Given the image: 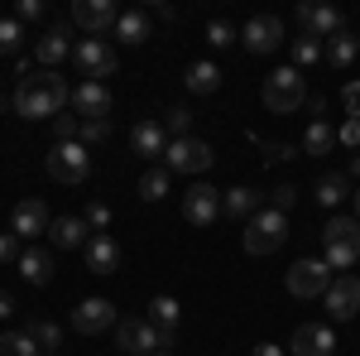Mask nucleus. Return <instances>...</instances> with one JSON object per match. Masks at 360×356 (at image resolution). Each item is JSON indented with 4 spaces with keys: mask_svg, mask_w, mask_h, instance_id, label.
I'll return each mask as SVG.
<instances>
[{
    "mask_svg": "<svg viewBox=\"0 0 360 356\" xmlns=\"http://www.w3.org/2000/svg\"><path fill=\"white\" fill-rule=\"evenodd\" d=\"M63 106H72V87L63 82L58 73H34L15 87V111L25 121H49V116H63Z\"/></svg>",
    "mask_w": 360,
    "mask_h": 356,
    "instance_id": "1",
    "label": "nucleus"
},
{
    "mask_svg": "<svg viewBox=\"0 0 360 356\" xmlns=\"http://www.w3.org/2000/svg\"><path fill=\"white\" fill-rule=\"evenodd\" d=\"M356 260H360V221L341 212L322 226V265L327 270H351Z\"/></svg>",
    "mask_w": 360,
    "mask_h": 356,
    "instance_id": "2",
    "label": "nucleus"
},
{
    "mask_svg": "<svg viewBox=\"0 0 360 356\" xmlns=\"http://www.w3.org/2000/svg\"><path fill=\"white\" fill-rule=\"evenodd\" d=\"M240 241H245V255H274V250L288 241V221H283L278 207H259V212L245 221Z\"/></svg>",
    "mask_w": 360,
    "mask_h": 356,
    "instance_id": "3",
    "label": "nucleus"
},
{
    "mask_svg": "<svg viewBox=\"0 0 360 356\" xmlns=\"http://www.w3.org/2000/svg\"><path fill=\"white\" fill-rule=\"evenodd\" d=\"M259 97H264V106L274 111V116H293V111L307 102V82H303V73H298V68H278V73L264 78Z\"/></svg>",
    "mask_w": 360,
    "mask_h": 356,
    "instance_id": "4",
    "label": "nucleus"
},
{
    "mask_svg": "<svg viewBox=\"0 0 360 356\" xmlns=\"http://www.w3.org/2000/svg\"><path fill=\"white\" fill-rule=\"evenodd\" d=\"M115 337H120L125 356H159L164 347H173V332L154 328L149 318H120L115 323Z\"/></svg>",
    "mask_w": 360,
    "mask_h": 356,
    "instance_id": "5",
    "label": "nucleus"
},
{
    "mask_svg": "<svg viewBox=\"0 0 360 356\" xmlns=\"http://www.w3.org/2000/svg\"><path fill=\"white\" fill-rule=\"evenodd\" d=\"M212 145L197 135H183V140H168V154H164V168L168 173H207L212 168Z\"/></svg>",
    "mask_w": 360,
    "mask_h": 356,
    "instance_id": "6",
    "label": "nucleus"
},
{
    "mask_svg": "<svg viewBox=\"0 0 360 356\" xmlns=\"http://www.w3.org/2000/svg\"><path fill=\"white\" fill-rule=\"evenodd\" d=\"M86 173H91V149L82 140L49 149V178H58V183H86Z\"/></svg>",
    "mask_w": 360,
    "mask_h": 356,
    "instance_id": "7",
    "label": "nucleus"
},
{
    "mask_svg": "<svg viewBox=\"0 0 360 356\" xmlns=\"http://www.w3.org/2000/svg\"><path fill=\"white\" fill-rule=\"evenodd\" d=\"M72 63L82 68L86 82H101V78L115 73V49L106 39H77V44H72Z\"/></svg>",
    "mask_w": 360,
    "mask_h": 356,
    "instance_id": "8",
    "label": "nucleus"
},
{
    "mask_svg": "<svg viewBox=\"0 0 360 356\" xmlns=\"http://www.w3.org/2000/svg\"><path fill=\"white\" fill-rule=\"evenodd\" d=\"M322 303H327V318L332 323H351L360 313V279L356 274H336L332 289L322 294Z\"/></svg>",
    "mask_w": 360,
    "mask_h": 356,
    "instance_id": "9",
    "label": "nucleus"
},
{
    "mask_svg": "<svg viewBox=\"0 0 360 356\" xmlns=\"http://www.w3.org/2000/svg\"><path fill=\"white\" fill-rule=\"evenodd\" d=\"M327 289H332V270L322 260H298L288 270V294L293 299H322Z\"/></svg>",
    "mask_w": 360,
    "mask_h": 356,
    "instance_id": "10",
    "label": "nucleus"
},
{
    "mask_svg": "<svg viewBox=\"0 0 360 356\" xmlns=\"http://www.w3.org/2000/svg\"><path fill=\"white\" fill-rule=\"evenodd\" d=\"M217 217H221V192L212 183H193L183 192V221L188 226H212Z\"/></svg>",
    "mask_w": 360,
    "mask_h": 356,
    "instance_id": "11",
    "label": "nucleus"
},
{
    "mask_svg": "<svg viewBox=\"0 0 360 356\" xmlns=\"http://www.w3.org/2000/svg\"><path fill=\"white\" fill-rule=\"evenodd\" d=\"M298 29L327 44V39L341 34V10H336V5H312V0H303V5H298Z\"/></svg>",
    "mask_w": 360,
    "mask_h": 356,
    "instance_id": "12",
    "label": "nucleus"
},
{
    "mask_svg": "<svg viewBox=\"0 0 360 356\" xmlns=\"http://www.w3.org/2000/svg\"><path fill=\"white\" fill-rule=\"evenodd\" d=\"M240 39H245L250 54H274L278 44H283V20L278 15H255V20H245Z\"/></svg>",
    "mask_w": 360,
    "mask_h": 356,
    "instance_id": "13",
    "label": "nucleus"
},
{
    "mask_svg": "<svg viewBox=\"0 0 360 356\" xmlns=\"http://www.w3.org/2000/svg\"><path fill=\"white\" fill-rule=\"evenodd\" d=\"M115 323H120V318H115L111 299H82L77 308H72V328L82 332V337H96V332L115 328Z\"/></svg>",
    "mask_w": 360,
    "mask_h": 356,
    "instance_id": "14",
    "label": "nucleus"
},
{
    "mask_svg": "<svg viewBox=\"0 0 360 356\" xmlns=\"http://www.w3.org/2000/svg\"><path fill=\"white\" fill-rule=\"evenodd\" d=\"M53 226V217H49V207L39 202V197H25V202H15V217H10V231L20 236V241H29V236H44Z\"/></svg>",
    "mask_w": 360,
    "mask_h": 356,
    "instance_id": "15",
    "label": "nucleus"
},
{
    "mask_svg": "<svg viewBox=\"0 0 360 356\" xmlns=\"http://www.w3.org/2000/svg\"><path fill=\"white\" fill-rule=\"evenodd\" d=\"M115 20H120V10H115L111 0H77V5H72V25L86 29L91 39H96L101 29H115Z\"/></svg>",
    "mask_w": 360,
    "mask_h": 356,
    "instance_id": "16",
    "label": "nucleus"
},
{
    "mask_svg": "<svg viewBox=\"0 0 360 356\" xmlns=\"http://www.w3.org/2000/svg\"><path fill=\"white\" fill-rule=\"evenodd\" d=\"M72 111H77L82 121H106V116H111V92L101 82H77L72 87Z\"/></svg>",
    "mask_w": 360,
    "mask_h": 356,
    "instance_id": "17",
    "label": "nucleus"
},
{
    "mask_svg": "<svg viewBox=\"0 0 360 356\" xmlns=\"http://www.w3.org/2000/svg\"><path fill=\"white\" fill-rule=\"evenodd\" d=\"M86 255V270L91 274H115L120 270V246H115V236H106V231H91V241L82 246Z\"/></svg>",
    "mask_w": 360,
    "mask_h": 356,
    "instance_id": "18",
    "label": "nucleus"
},
{
    "mask_svg": "<svg viewBox=\"0 0 360 356\" xmlns=\"http://www.w3.org/2000/svg\"><path fill=\"white\" fill-rule=\"evenodd\" d=\"M288 352H293V356H332L336 352V337H332V328H322V323H303V328L293 332Z\"/></svg>",
    "mask_w": 360,
    "mask_h": 356,
    "instance_id": "19",
    "label": "nucleus"
},
{
    "mask_svg": "<svg viewBox=\"0 0 360 356\" xmlns=\"http://www.w3.org/2000/svg\"><path fill=\"white\" fill-rule=\"evenodd\" d=\"M130 149H135L139 159H164L168 154V130L159 121H139L135 130H130Z\"/></svg>",
    "mask_w": 360,
    "mask_h": 356,
    "instance_id": "20",
    "label": "nucleus"
},
{
    "mask_svg": "<svg viewBox=\"0 0 360 356\" xmlns=\"http://www.w3.org/2000/svg\"><path fill=\"white\" fill-rule=\"evenodd\" d=\"M72 34H68V25H53L49 34H39V44H34V58L39 63H49V73H58V63L72 54V44H68Z\"/></svg>",
    "mask_w": 360,
    "mask_h": 356,
    "instance_id": "21",
    "label": "nucleus"
},
{
    "mask_svg": "<svg viewBox=\"0 0 360 356\" xmlns=\"http://www.w3.org/2000/svg\"><path fill=\"white\" fill-rule=\"evenodd\" d=\"M255 212H259V192H255V188H226L221 192V217L250 221Z\"/></svg>",
    "mask_w": 360,
    "mask_h": 356,
    "instance_id": "22",
    "label": "nucleus"
},
{
    "mask_svg": "<svg viewBox=\"0 0 360 356\" xmlns=\"http://www.w3.org/2000/svg\"><path fill=\"white\" fill-rule=\"evenodd\" d=\"M49 231H53L58 250H82L86 241H91V236H86V217H58Z\"/></svg>",
    "mask_w": 360,
    "mask_h": 356,
    "instance_id": "23",
    "label": "nucleus"
},
{
    "mask_svg": "<svg viewBox=\"0 0 360 356\" xmlns=\"http://www.w3.org/2000/svg\"><path fill=\"white\" fill-rule=\"evenodd\" d=\"M346 197H351V173L327 168V173L317 178V202H322V207H336V202H346Z\"/></svg>",
    "mask_w": 360,
    "mask_h": 356,
    "instance_id": "24",
    "label": "nucleus"
},
{
    "mask_svg": "<svg viewBox=\"0 0 360 356\" xmlns=\"http://www.w3.org/2000/svg\"><path fill=\"white\" fill-rule=\"evenodd\" d=\"M20 274H25L29 284H49L53 279V250H44V246H34L20 255Z\"/></svg>",
    "mask_w": 360,
    "mask_h": 356,
    "instance_id": "25",
    "label": "nucleus"
},
{
    "mask_svg": "<svg viewBox=\"0 0 360 356\" xmlns=\"http://www.w3.org/2000/svg\"><path fill=\"white\" fill-rule=\"evenodd\" d=\"M356 58H360V34H346V29H341L336 39H327V63H332L336 73H341V68H351Z\"/></svg>",
    "mask_w": 360,
    "mask_h": 356,
    "instance_id": "26",
    "label": "nucleus"
},
{
    "mask_svg": "<svg viewBox=\"0 0 360 356\" xmlns=\"http://www.w3.org/2000/svg\"><path fill=\"white\" fill-rule=\"evenodd\" d=\"M115 39H120V44H144V39H149V15H144V10H125V15L115 20Z\"/></svg>",
    "mask_w": 360,
    "mask_h": 356,
    "instance_id": "27",
    "label": "nucleus"
},
{
    "mask_svg": "<svg viewBox=\"0 0 360 356\" xmlns=\"http://www.w3.org/2000/svg\"><path fill=\"white\" fill-rule=\"evenodd\" d=\"M217 87H221V68H217V63H193V68H188V92L207 97V92H217Z\"/></svg>",
    "mask_w": 360,
    "mask_h": 356,
    "instance_id": "28",
    "label": "nucleus"
},
{
    "mask_svg": "<svg viewBox=\"0 0 360 356\" xmlns=\"http://www.w3.org/2000/svg\"><path fill=\"white\" fill-rule=\"evenodd\" d=\"M0 356H44V347L34 342L29 328H20V332H5L0 337Z\"/></svg>",
    "mask_w": 360,
    "mask_h": 356,
    "instance_id": "29",
    "label": "nucleus"
},
{
    "mask_svg": "<svg viewBox=\"0 0 360 356\" xmlns=\"http://www.w3.org/2000/svg\"><path fill=\"white\" fill-rule=\"evenodd\" d=\"M327 58V44L312 39V34H298L293 39V68H307V63H322Z\"/></svg>",
    "mask_w": 360,
    "mask_h": 356,
    "instance_id": "30",
    "label": "nucleus"
},
{
    "mask_svg": "<svg viewBox=\"0 0 360 356\" xmlns=\"http://www.w3.org/2000/svg\"><path fill=\"white\" fill-rule=\"evenodd\" d=\"M178 318H183V313H178V299H168V294H159V299L149 303V323H154V328L173 332V328H178Z\"/></svg>",
    "mask_w": 360,
    "mask_h": 356,
    "instance_id": "31",
    "label": "nucleus"
},
{
    "mask_svg": "<svg viewBox=\"0 0 360 356\" xmlns=\"http://www.w3.org/2000/svg\"><path fill=\"white\" fill-rule=\"evenodd\" d=\"M336 145V135H332V125L327 121H312L307 125V135H303V154H327Z\"/></svg>",
    "mask_w": 360,
    "mask_h": 356,
    "instance_id": "32",
    "label": "nucleus"
},
{
    "mask_svg": "<svg viewBox=\"0 0 360 356\" xmlns=\"http://www.w3.org/2000/svg\"><path fill=\"white\" fill-rule=\"evenodd\" d=\"M168 192V168H149V173H139V197L144 202H159Z\"/></svg>",
    "mask_w": 360,
    "mask_h": 356,
    "instance_id": "33",
    "label": "nucleus"
},
{
    "mask_svg": "<svg viewBox=\"0 0 360 356\" xmlns=\"http://www.w3.org/2000/svg\"><path fill=\"white\" fill-rule=\"evenodd\" d=\"M29 332H34V342H39L44 352H58V342H63V328H58V323H44V318L29 323Z\"/></svg>",
    "mask_w": 360,
    "mask_h": 356,
    "instance_id": "34",
    "label": "nucleus"
},
{
    "mask_svg": "<svg viewBox=\"0 0 360 356\" xmlns=\"http://www.w3.org/2000/svg\"><path fill=\"white\" fill-rule=\"evenodd\" d=\"M53 140H58V145L82 140V121H77V116H53Z\"/></svg>",
    "mask_w": 360,
    "mask_h": 356,
    "instance_id": "35",
    "label": "nucleus"
},
{
    "mask_svg": "<svg viewBox=\"0 0 360 356\" xmlns=\"http://www.w3.org/2000/svg\"><path fill=\"white\" fill-rule=\"evenodd\" d=\"M207 44H212V49H231V44H236V25H231V20H212V25H207Z\"/></svg>",
    "mask_w": 360,
    "mask_h": 356,
    "instance_id": "36",
    "label": "nucleus"
},
{
    "mask_svg": "<svg viewBox=\"0 0 360 356\" xmlns=\"http://www.w3.org/2000/svg\"><path fill=\"white\" fill-rule=\"evenodd\" d=\"M164 130H168V140H183L188 130H193V111H188V106H173V111H168V125H164Z\"/></svg>",
    "mask_w": 360,
    "mask_h": 356,
    "instance_id": "37",
    "label": "nucleus"
},
{
    "mask_svg": "<svg viewBox=\"0 0 360 356\" xmlns=\"http://www.w3.org/2000/svg\"><path fill=\"white\" fill-rule=\"evenodd\" d=\"M20 39H25L20 20H0V54H20Z\"/></svg>",
    "mask_w": 360,
    "mask_h": 356,
    "instance_id": "38",
    "label": "nucleus"
},
{
    "mask_svg": "<svg viewBox=\"0 0 360 356\" xmlns=\"http://www.w3.org/2000/svg\"><path fill=\"white\" fill-rule=\"evenodd\" d=\"M20 255H25V250H20V236H15V231H0V265H10V260L20 265Z\"/></svg>",
    "mask_w": 360,
    "mask_h": 356,
    "instance_id": "39",
    "label": "nucleus"
},
{
    "mask_svg": "<svg viewBox=\"0 0 360 356\" xmlns=\"http://www.w3.org/2000/svg\"><path fill=\"white\" fill-rule=\"evenodd\" d=\"M111 135V121H82V145H101Z\"/></svg>",
    "mask_w": 360,
    "mask_h": 356,
    "instance_id": "40",
    "label": "nucleus"
},
{
    "mask_svg": "<svg viewBox=\"0 0 360 356\" xmlns=\"http://www.w3.org/2000/svg\"><path fill=\"white\" fill-rule=\"evenodd\" d=\"M86 226L106 231V226H111V207H106V202H91V207H86Z\"/></svg>",
    "mask_w": 360,
    "mask_h": 356,
    "instance_id": "41",
    "label": "nucleus"
},
{
    "mask_svg": "<svg viewBox=\"0 0 360 356\" xmlns=\"http://www.w3.org/2000/svg\"><path fill=\"white\" fill-rule=\"evenodd\" d=\"M250 140L264 149V159H269V164H278V159H293V149H288V145H269V140H259V135H250Z\"/></svg>",
    "mask_w": 360,
    "mask_h": 356,
    "instance_id": "42",
    "label": "nucleus"
},
{
    "mask_svg": "<svg viewBox=\"0 0 360 356\" xmlns=\"http://www.w3.org/2000/svg\"><path fill=\"white\" fill-rule=\"evenodd\" d=\"M293 197H298V188H293V183H283V188H274V192H269V207L288 212V207H293Z\"/></svg>",
    "mask_w": 360,
    "mask_h": 356,
    "instance_id": "43",
    "label": "nucleus"
},
{
    "mask_svg": "<svg viewBox=\"0 0 360 356\" xmlns=\"http://www.w3.org/2000/svg\"><path fill=\"white\" fill-rule=\"evenodd\" d=\"M341 102H346V111H351V121H360V82L346 87V92H341Z\"/></svg>",
    "mask_w": 360,
    "mask_h": 356,
    "instance_id": "44",
    "label": "nucleus"
},
{
    "mask_svg": "<svg viewBox=\"0 0 360 356\" xmlns=\"http://www.w3.org/2000/svg\"><path fill=\"white\" fill-rule=\"evenodd\" d=\"M44 15V0H20V10H15V20H39Z\"/></svg>",
    "mask_w": 360,
    "mask_h": 356,
    "instance_id": "45",
    "label": "nucleus"
},
{
    "mask_svg": "<svg viewBox=\"0 0 360 356\" xmlns=\"http://www.w3.org/2000/svg\"><path fill=\"white\" fill-rule=\"evenodd\" d=\"M346 145H360V121H346V130H341Z\"/></svg>",
    "mask_w": 360,
    "mask_h": 356,
    "instance_id": "46",
    "label": "nucleus"
},
{
    "mask_svg": "<svg viewBox=\"0 0 360 356\" xmlns=\"http://www.w3.org/2000/svg\"><path fill=\"white\" fill-rule=\"evenodd\" d=\"M255 356H283V347H278V342H259V347H255Z\"/></svg>",
    "mask_w": 360,
    "mask_h": 356,
    "instance_id": "47",
    "label": "nucleus"
},
{
    "mask_svg": "<svg viewBox=\"0 0 360 356\" xmlns=\"http://www.w3.org/2000/svg\"><path fill=\"white\" fill-rule=\"evenodd\" d=\"M10 313H15V303H10V294L0 289V318H10Z\"/></svg>",
    "mask_w": 360,
    "mask_h": 356,
    "instance_id": "48",
    "label": "nucleus"
},
{
    "mask_svg": "<svg viewBox=\"0 0 360 356\" xmlns=\"http://www.w3.org/2000/svg\"><path fill=\"white\" fill-rule=\"evenodd\" d=\"M351 173H356V178H360V149H356V159H351Z\"/></svg>",
    "mask_w": 360,
    "mask_h": 356,
    "instance_id": "49",
    "label": "nucleus"
},
{
    "mask_svg": "<svg viewBox=\"0 0 360 356\" xmlns=\"http://www.w3.org/2000/svg\"><path fill=\"white\" fill-rule=\"evenodd\" d=\"M351 202H356V221H360V188H356V192H351Z\"/></svg>",
    "mask_w": 360,
    "mask_h": 356,
    "instance_id": "50",
    "label": "nucleus"
},
{
    "mask_svg": "<svg viewBox=\"0 0 360 356\" xmlns=\"http://www.w3.org/2000/svg\"><path fill=\"white\" fill-rule=\"evenodd\" d=\"M44 356H58V352H44Z\"/></svg>",
    "mask_w": 360,
    "mask_h": 356,
    "instance_id": "51",
    "label": "nucleus"
},
{
    "mask_svg": "<svg viewBox=\"0 0 360 356\" xmlns=\"http://www.w3.org/2000/svg\"><path fill=\"white\" fill-rule=\"evenodd\" d=\"M159 356H173V352H159Z\"/></svg>",
    "mask_w": 360,
    "mask_h": 356,
    "instance_id": "52",
    "label": "nucleus"
}]
</instances>
